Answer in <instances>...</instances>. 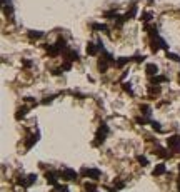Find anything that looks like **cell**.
Here are the masks:
<instances>
[{
  "instance_id": "obj_1",
  "label": "cell",
  "mask_w": 180,
  "mask_h": 192,
  "mask_svg": "<svg viewBox=\"0 0 180 192\" xmlns=\"http://www.w3.org/2000/svg\"><path fill=\"white\" fill-rule=\"evenodd\" d=\"M167 144H169V149H172V151L175 152L180 151V137H169Z\"/></svg>"
},
{
  "instance_id": "obj_2",
  "label": "cell",
  "mask_w": 180,
  "mask_h": 192,
  "mask_svg": "<svg viewBox=\"0 0 180 192\" xmlns=\"http://www.w3.org/2000/svg\"><path fill=\"white\" fill-rule=\"evenodd\" d=\"M60 177L65 179V181H75L77 179V172L72 171V169H65V171L60 172Z\"/></svg>"
},
{
  "instance_id": "obj_3",
  "label": "cell",
  "mask_w": 180,
  "mask_h": 192,
  "mask_svg": "<svg viewBox=\"0 0 180 192\" xmlns=\"http://www.w3.org/2000/svg\"><path fill=\"white\" fill-rule=\"evenodd\" d=\"M107 132H108L107 124H102V127L98 129V134H97V142H95V144H100V142H103V140H105V135H107Z\"/></svg>"
},
{
  "instance_id": "obj_4",
  "label": "cell",
  "mask_w": 180,
  "mask_h": 192,
  "mask_svg": "<svg viewBox=\"0 0 180 192\" xmlns=\"http://www.w3.org/2000/svg\"><path fill=\"white\" fill-rule=\"evenodd\" d=\"M82 174L90 177V179H98V177H100V171H98V169H85Z\"/></svg>"
},
{
  "instance_id": "obj_5",
  "label": "cell",
  "mask_w": 180,
  "mask_h": 192,
  "mask_svg": "<svg viewBox=\"0 0 180 192\" xmlns=\"http://www.w3.org/2000/svg\"><path fill=\"white\" fill-rule=\"evenodd\" d=\"M102 49L103 50V47H102V44H98V45H95V44H88V47H87V54L88 55H97V52Z\"/></svg>"
},
{
  "instance_id": "obj_6",
  "label": "cell",
  "mask_w": 180,
  "mask_h": 192,
  "mask_svg": "<svg viewBox=\"0 0 180 192\" xmlns=\"http://www.w3.org/2000/svg\"><path fill=\"white\" fill-rule=\"evenodd\" d=\"M157 72H159V69H157L155 64H149V65H147V74H149V75H155Z\"/></svg>"
},
{
  "instance_id": "obj_7",
  "label": "cell",
  "mask_w": 180,
  "mask_h": 192,
  "mask_svg": "<svg viewBox=\"0 0 180 192\" xmlns=\"http://www.w3.org/2000/svg\"><path fill=\"white\" fill-rule=\"evenodd\" d=\"M45 177H47V182H50V184H57V176L53 174V172H47Z\"/></svg>"
},
{
  "instance_id": "obj_8",
  "label": "cell",
  "mask_w": 180,
  "mask_h": 192,
  "mask_svg": "<svg viewBox=\"0 0 180 192\" xmlns=\"http://www.w3.org/2000/svg\"><path fill=\"white\" fill-rule=\"evenodd\" d=\"M164 172H165V166L164 164H160V166H157L154 169V176H162Z\"/></svg>"
},
{
  "instance_id": "obj_9",
  "label": "cell",
  "mask_w": 180,
  "mask_h": 192,
  "mask_svg": "<svg viewBox=\"0 0 180 192\" xmlns=\"http://www.w3.org/2000/svg\"><path fill=\"white\" fill-rule=\"evenodd\" d=\"M58 50H60V49H58L57 45H48V47H47V52L50 54V55H57Z\"/></svg>"
},
{
  "instance_id": "obj_10",
  "label": "cell",
  "mask_w": 180,
  "mask_h": 192,
  "mask_svg": "<svg viewBox=\"0 0 180 192\" xmlns=\"http://www.w3.org/2000/svg\"><path fill=\"white\" fill-rule=\"evenodd\" d=\"M27 179H28V181L25 182V186H30V184H33V182H35L37 176H35V174H32V176H28V177H27Z\"/></svg>"
},
{
  "instance_id": "obj_11",
  "label": "cell",
  "mask_w": 180,
  "mask_h": 192,
  "mask_svg": "<svg viewBox=\"0 0 180 192\" xmlns=\"http://www.w3.org/2000/svg\"><path fill=\"white\" fill-rule=\"evenodd\" d=\"M93 29L95 30H107V27L102 25V24H93Z\"/></svg>"
},
{
  "instance_id": "obj_12",
  "label": "cell",
  "mask_w": 180,
  "mask_h": 192,
  "mask_svg": "<svg viewBox=\"0 0 180 192\" xmlns=\"http://www.w3.org/2000/svg\"><path fill=\"white\" fill-rule=\"evenodd\" d=\"M42 35H43L42 32H30V37H32V39H40Z\"/></svg>"
},
{
  "instance_id": "obj_13",
  "label": "cell",
  "mask_w": 180,
  "mask_h": 192,
  "mask_svg": "<svg viewBox=\"0 0 180 192\" xmlns=\"http://www.w3.org/2000/svg\"><path fill=\"white\" fill-rule=\"evenodd\" d=\"M167 57L172 59V60H175V62H179V60H180V57H179V55H175V54H169V52H167Z\"/></svg>"
},
{
  "instance_id": "obj_14",
  "label": "cell",
  "mask_w": 180,
  "mask_h": 192,
  "mask_svg": "<svg viewBox=\"0 0 180 192\" xmlns=\"http://www.w3.org/2000/svg\"><path fill=\"white\" fill-rule=\"evenodd\" d=\"M25 112H27V109H25V107H22V109L18 110V114H17V119H20V115L23 117V115H25Z\"/></svg>"
},
{
  "instance_id": "obj_15",
  "label": "cell",
  "mask_w": 180,
  "mask_h": 192,
  "mask_svg": "<svg viewBox=\"0 0 180 192\" xmlns=\"http://www.w3.org/2000/svg\"><path fill=\"white\" fill-rule=\"evenodd\" d=\"M165 80H167V79H165V77H155L154 80H152V82L155 84V82H165Z\"/></svg>"
},
{
  "instance_id": "obj_16",
  "label": "cell",
  "mask_w": 180,
  "mask_h": 192,
  "mask_svg": "<svg viewBox=\"0 0 180 192\" xmlns=\"http://www.w3.org/2000/svg\"><path fill=\"white\" fill-rule=\"evenodd\" d=\"M139 162H140V164H147V159H145V157H142V156H140V157H139Z\"/></svg>"
},
{
  "instance_id": "obj_17",
  "label": "cell",
  "mask_w": 180,
  "mask_h": 192,
  "mask_svg": "<svg viewBox=\"0 0 180 192\" xmlns=\"http://www.w3.org/2000/svg\"><path fill=\"white\" fill-rule=\"evenodd\" d=\"M90 192H95V191H90Z\"/></svg>"
}]
</instances>
